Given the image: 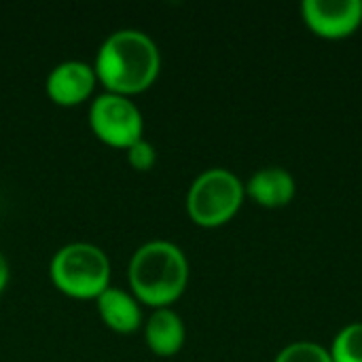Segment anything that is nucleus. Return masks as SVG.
<instances>
[{
  "label": "nucleus",
  "instance_id": "nucleus-11",
  "mask_svg": "<svg viewBox=\"0 0 362 362\" xmlns=\"http://www.w3.org/2000/svg\"><path fill=\"white\" fill-rule=\"evenodd\" d=\"M333 362H362V322L344 327L333 339Z\"/></svg>",
  "mask_w": 362,
  "mask_h": 362
},
{
  "label": "nucleus",
  "instance_id": "nucleus-5",
  "mask_svg": "<svg viewBox=\"0 0 362 362\" xmlns=\"http://www.w3.org/2000/svg\"><path fill=\"white\" fill-rule=\"evenodd\" d=\"M89 125L102 142L117 148H129L134 142L142 140L144 129L138 106L127 95L110 91L91 102Z\"/></svg>",
  "mask_w": 362,
  "mask_h": 362
},
{
  "label": "nucleus",
  "instance_id": "nucleus-1",
  "mask_svg": "<svg viewBox=\"0 0 362 362\" xmlns=\"http://www.w3.org/2000/svg\"><path fill=\"white\" fill-rule=\"evenodd\" d=\"M161 68L155 40L140 30L112 32L95 57V76L110 93L127 95L153 85Z\"/></svg>",
  "mask_w": 362,
  "mask_h": 362
},
{
  "label": "nucleus",
  "instance_id": "nucleus-8",
  "mask_svg": "<svg viewBox=\"0 0 362 362\" xmlns=\"http://www.w3.org/2000/svg\"><path fill=\"white\" fill-rule=\"evenodd\" d=\"M246 195L263 208H284L297 193L293 174L280 165H269L255 172L244 187Z\"/></svg>",
  "mask_w": 362,
  "mask_h": 362
},
{
  "label": "nucleus",
  "instance_id": "nucleus-10",
  "mask_svg": "<svg viewBox=\"0 0 362 362\" xmlns=\"http://www.w3.org/2000/svg\"><path fill=\"white\" fill-rule=\"evenodd\" d=\"M98 312L102 320L117 333H132L142 322V312L138 308V301L121 288L108 286L98 297Z\"/></svg>",
  "mask_w": 362,
  "mask_h": 362
},
{
  "label": "nucleus",
  "instance_id": "nucleus-9",
  "mask_svg": "<svg viewBox=\"0 0 362 362\" xmlns=\"http://www.w3.org/2000/svg\"><path fill=\"white\" fill-rule=\"evenodd\" d=\"M187 331L182 318L170 310V308H159L151 314L146 327H144V339L146 346L157 354V356H174L182 344H185Z\"/></svg>",
  "mask_w": 362,
  "mask_h": 362
},
{
  "label": "nucleus",
  "instance_id": "nucleus-12",
  "mask_svg": "<svg viewBox=\"0 0 362 362\" xmlns=\"http://www.w3.org/2000/svg\"><path fill=\"white\" fill-rule=\"evenodd\" d=\"M274 362H333L331 352L314 341H297L286 346Z\"/></svg>",
  "mask_w": 362,
  "mask_h": 362
},
{
  "label": "nucleus",
  "instance_id": "nucleus-13",
  "mask_svg": "<svg viewBox=\"0 0 362 362\" xmlns=\"http://www.w3.org/2000/svg\"><path fill=\"white\" fill-rule=\"evenodd\" d=\"M155 146L148 142V140H138L134 142L129 148H127V161L134 170H140V172H146L155 165Z\"/></svg>",
  "mask_w": 362,
  "mask_h": 362
},
{
  "label": "nucleus",
  "instance_id": "nucleus-2",
  "mask_svg": "<svg viewBox=\"0 0 362 362\" xmlns=\"http://www.w3.org/2000/svg\"><path fill=\"white\" fill-rule=\"evenodd\" d=\"M134 295L153 308L174 303L187 288L189 263L185 252L165 240H153L140 246L127 267Z\"/></svg>",
  "mask_w": 362,
  "mask_h": 362
},
{
  "label": "nucleus",
  "instance_id": "nucleus-7",
  "mask_svg": "<svg viewBox=\"0 0 362 362\" xmlns=\"http://www.w3.org/2000/svg\"><path fill=\"white\" fill-rule=\"evenodd\" d=\"M95 81L98 76L93 66L78 59H68L49 72L47 93L59 106H76L93 91Z\"/></svg>",
  "mask_w": 362,
  "mask_h": 362
},
{
  "label": "nucleus",
  "instance_id": "nucleus-3",
  "mask_svg": "<svg viewBox=\"0 0 362 362\" xmlns=\"http://www.w3.org/2000/svg\"><path fill=\"white\" fill-rule=\"evenodd\" d=\"M53 284L76 299H98L110 280V263L102 248L85 242H74L59 248L51 259Z\"/></svg>",
  "mask_w": 362,
  "mask_h": 362
},
{
  "label": "nucleus",
  "instance_id": "nucleus-4",
  "mask_svg": "<svg viewBox=\"0 0 362 362\" xmlns=\"http://www.w3.org/2000/svg\"><path fill=\"white\" fill-rule=\"evenodd\" d=\"M244 195V185L233 172L212 168L193 180L187 193V212L195 225L221 227L238 214Z\"/></svg>",
  "mask_w": 362,
  "mask_h": 362
},
{
  "label": "nucleus",
  "instance_id": "nucleus-14",
  "mask_svg": "<svg viewBox=\"0 0 362 362\" xmlns=\"http://www.w3.org/2000/svg\"><path fill=\"white\" fill-rule=\"evenodd\" d=\"M6 280H8V265H6L4 255L0 252V293H2V288L6 286Z\"/></svg>",
  "mask_w": 362,
  "mask_h": 362
},
{
  "label": "nucleus",
  "instance_id": "nucleus-6",
  "mask_svg": "<svg viewBox=\"0 0 362 362\" xmlns=\"http://www.w3.org/2000/svg\"><path fill=\"white\" fill-rule=\"evenodd\" d=\"M301 13L308 28L329 40L348 38L362 25V0H305Z\"/></svg>",
  "mask_w": 362,
  "mask_h": 362
}]
</instances>
